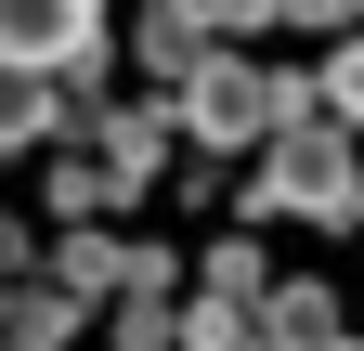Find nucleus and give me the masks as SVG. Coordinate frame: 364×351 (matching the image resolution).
<instances>
[{"label": "nucleus", "instance_id": "nucleus-8", "mask_svg": "<svg viewBox=\"0 0 364 351\" xmlns=\"http://www.w3.org/2000/svg\"><path fill=\"white\" fill-rule=\"evenodd\" d=\"M208 299H235V313H260L273 299V274H260V247L235 234V247H208Z\"/></svg>", "mask_w": 364, "mask_h": 351}, {"label": "nucleus", "instance_id": "nucleus-10", "mask_svg": "<svg viewBox=\"0 0 364 351\" xmlns=\"http://www.w3.org/2000/svg\"><path fill=\"white\" fill-rule=\"evenodd\" d=\"M182 351H260V325L235 313V299H208V313H182Z\"/></svg>", "mask_w": 364, "mask_h": 351}, {"label": "nucleus", "instance_id": "nucleus-4", "mask_svg": "<svg viewBox=\"0 0 364 351\" xmlns=\"http://www.w3.org/2000/svg\"><path fill=\"white\" fill-rule=\"evenodd\" d=\"M78 117H91V104H78ZM91 156L117 169V195H130V183H156V156H169V117H130V104H117V117H91Z\"/></svg>", "mask_w": 364, "mask_h": 351}, {"label": "nucleus", "instance_id": "nucleus-2", "mask_svg": "<svg viewBox=\"0 0 364 351\" xmlns=\"http://www.w3.org/2000/svg\"><path fill=\"white\" fill-rule=\"evenodd\" d=\"M182 130H196L208 156H235V144H273L287 130V78H260V65H235V53H208L196 78H182V104H169Z\"/></svg>", "mask_w": 364, "mask_h": 351}, {"label": "nucleus", "instance_id": "nucleus-9", "mask_svg": "<svg viewBox=\"0 0 364 351\" xmlns=\"http://www.w3.org/2000/svg\"><path fill=\"white\" fill-rule=\"evenodd\" d=\"M144 65H156V78H196V65H208V26H182V14H144Z\"/></svg>", "mask_w": 364, "mask_h": 351}, {"label": "nucleus", "instance_id": "nucleus-12", "mask_svg": "<svg viewBox=\"0 0 364 351\" xmlns=\"http://www.w3.org/2000/svg\"><path fill=\"white\" fill-rule=\"evenodd\" d=\"M326 117H338V130L364 117V39H351V53H338V65H326Z\"/></svg>", "mask_w": 364, "mask_h": 351}, {"label": "nucleus", "instance_id": "nucleus-11", "mask_svg": "<svg viewBox=\"0 0 364 351\" xmlns=\"http://www.w3.org/2000/svg\"><path fill=\"white\" fill-rule=\"evenodd\" d=\"M53 117H65V104L39 92V78H14V104H0V130H14V156H26V144H53Z\"/></svg>", "mask_w": 364, "mask_h": 351}, {"label": "nucleus", "instance_id": "nucleus-1", "mask_svg": "<svg viewBox=\"0 0 364 351\" xmlns=\"http://www.w3.org/2000/svg\"><path fill=\"white\" fill-rule=\"evenodd\" d=\"M260 222H364V156L338 144V117H299V130H273V156H260V183H247Z\"/></svg>", "mask_w": 364, "mask_h": 351}, {"label": "nucleus", "instance_id": "nucleus-14", "mask_svg": "<svg viewBox=\"0 0 364 351\" xmlns=\"http://www.w3.org/2000/svg\"><path fill=\"white\" fill-rule=\"evenodd\" d=\"M338 351H364V338H338Z\"/></svg>", "mask_w": 364, "mask_h": 351}, {"label": "nucleus", "instance_id": "nucleus-13", "mask_svg": "<svg viewBox=\"0 0 364 351\" xmlns=\"http://www.w3.org/2000/svg\"><path fill=\"white\" fill-rule=\"evenodd\" d=\"M338 14H364V0H273V26H338Z\"/></svg>", "mask_w": 364, "mask_h": 351}, {"label": "nucleus", "instance_id": "nucleus-5", "mask_svg": "<svg viewBox=\"0 0 364 351\" xmlns=\"http://www.w3.org/2000/svg\"><path fill=\"white\" fill-rule=\"evenodd\" d=\"M260 351H338V299L326 286H273L260 299Z\"/></svg>", "mask_w": 364, "mask_h": 351}, {"label": "nucleus", "instance_id": "nucleus-7", "mask_svg": "<svg viewBox=\"0 0 364 351\" xmlns=\"http://www.w3.org/2000/svg\"><path fill=\"white\" fill-rule=\"evenodd\" d=\"M78 313H91V299H65V286H39V274H26V286H14V351H65Z\"/></svg>", "mask_w": 364, "mask_h": 351}, {"label": "nucleus", "instance_id": "nucleus-6", "mask_svg": "<svg viewBox=\"0 0 364 351\" xmlns=\"http://www.w3.org/2000/svg\"><path fill=\"white\" fill-rule=\"evenodd\" d=\"M53 286H65V299H105V286H130V247H105V234L78 222V234L53 247Z\"/></svg>", "mask_w": 364, "mask_h": 351}, {"label": "nucleus", "instance_id": "nucleus-3", "mask_svg": "<svg viewBox=\"0 0 364 351\" xmlns=\"http://www.w3.org/2000/svg\"><path fill=\"white\" fill-rule=\"evenodd\" d=\"M0 53L14 78H105V0H0Z\"/></svg>", "mask_w": 364, "mask_h": 351}]
</instances>
